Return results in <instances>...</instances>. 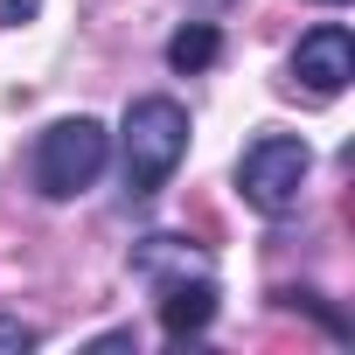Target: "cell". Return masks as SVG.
Here are the masks:
<instances>
[{"label": "cell", "instance_id": "9c48e42d", "mask_svg": "<svg viewBox=\"0 0 355 355\" xmlns=\"http://www.w3.org/2000/svg\"><path fill=\"white\" fill-rule=\"evenodd\" d=\"M202 8H223V0H202Z\"/></svg>", "mask_w": 355, "mask_h": 355}, {"label": "cell", "instance_id": "8992f818", "mask_svg": "<svg viewBox=\"0 0 355 355\" xmlns=\"http://www.w3.org/2000/svg\"><path fill=\"white\" fill-rule=\"evenodd\" d=\"M216 56H223V35H216V21H189V28H174V35H167V70H182V77H202V70H216Z\"/></svg>", "mask_w": 355, "mask_h": 355}, {"label": "cell", "instance_id": "277c9868", "mask_svg": "<svg viewBox=\"0 0 355 355\" xmlns=\"http://www.w3.org/2000/svg\"><path fill=\"white\" fill-rule=\"evenodd\" d=\"M293 77H300L313 98L348 91V77H355V35H348L341 21H320L313 35H300V49H293Z\"/></svg>", "mask_w": 355, "mask_h": 355}, {"label": "cell", "instance_id": "3957f363", "mask_svg": "<svg viewBox=\"0 0 355 355\" xmlns=\"http://www.w3.org/2000/svg\"><path fill=\"white\" fill-rule=\"evenodd\" d=\"M306 167H313L306 139H293V132H258V139L244 146V160H237V189H244V202H251L258 216H286V209H300Z\"/></svg>", "mask_w": 355, "mask_h": 355}, {"label": "cell", "instance_id": "6da1fadb", "mask_svg": "<svg viewBox=\"0 0 355 355\" xmlns=\"http://www.w3.org/2000/svg\"><path fill=\"white\" fill-rule=\"evenodd\" d=\"M189 153V112L174 98H132L119 125V160H125V196L146 202L167 189V174Z\"/></svg>", "mask_w": 355, "mask_h": 355}, {"label": "cell", "instance_id": "5b68a950", "mask_svg": "<svg viewBox=\"0 0 355 355\" xmlns=\"http://www.w3.org/2000/svg\"><path fill=\"white\" fill-rule=\"evenodd\" d=\"M209 320H216V286H209V279H174V286H167V300H160V327H167L174 341L202 334Z\"/></svg>", "mask_w": 355, "mask_h": 355}, {"label": "cell", "instance_id": "52a82bcc", "mask_svg": "<svg viewBox=\"0 0 355 355\" xmlns=\"http://www.w3.org/2000/svg\"><path fill=\"white\" fill-rule=\"evenodd\" d=\"M0 348H8V355L35 348V327H28V320H15V313H0Z\"/></svg>", "mask_w": 355, "mask_h": 355}, {"label": "cell", "instance_id": "ba28073f", "mask_svg": "<svg viewBox=\"0 0 355 355\" xmlns=\"http://www.w3.org/2000/svg\"><path fill=\"white\" fill-rule=\"evenodd\" d=\"M35 8H42V0H0V21H8V28H21Z\"/></svg>", "mask_w": 355, "mask_h": 355}, {"label": "cell", "instance_id": "7a4b0ae2", "mask_svg": "<svg viewBox=\"0 0 355 355\" xmlns=\"http://www.w3.org/2000/svg\"><path fill=\"white\" fill-rule=\"evenodd\" d=\"M105 153H112V139H105V125L98 119H56L42 139H35V189L49 196V202H70V196H84L98 174H105Z\"/></svg>", "mask_w": 355, "mask_h": 355}, {"label": "cell", "instance_id": "30bf717a", "mask_svg": "<svg viewBox=\"0 0 355 355\" xmlns=\"http://www.w3.org/2000/svg\"><path fill=\"white\" fill-rule=\"evenodd\" d=\"M327 8H341V0H327Z\"/></svg>", "mask_w": 355, "mask_h": 355}]
</instances>
